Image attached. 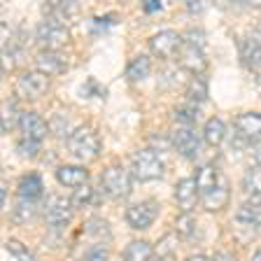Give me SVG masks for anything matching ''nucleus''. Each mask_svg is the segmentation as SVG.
<instances>
[{
	"mask_svg": "<svg viewBox=\"0 0 261 261\" xmlns=\"http://www.w3.org/2000/svg\"><path fill=\"white\" fill-rule=\"evenodd\" d=\"M65 147L77 161H91L100 154V138L91 126H77L68 136Z\"/></svg>",
	"mask_w": 261,
	"mask_h": 261,
	"instance_id": "nucleus-1",
	"label": "nucleus"
},
{
	"mask_svg": "<svg viewBox=\"0 0 261 261\" xmlns=\"http://www.w3.org/2000/svg\"><path fill=\"white\" fill-rule=\"evenodd\" d=\"M35 42L42 47V51H59L70 42V31L59 16H47L35 28Z\"/></svg>",
	"mask_w": 261,
	"mask_h": 261,
	"instance_id": "nucleus-2",
	"label": "nucleus"
},
{
	"mask_svg": "<svg viewBox=\"0 0 261 261\" xmlns=\"http://www.w3.org/2000/svg\"><path fill=\"white\" fill-rule=\"evenodd\" d=\"M130 175L140 182H152L163 175V161L159 156L156 149H140L133 156V166H130Z\"/></svg>",
	"mask_w": 261,
	"mask_h": 261,
	"instance_id": "nucleus-3",
	"label": "nucleus"
},
{
	"mask_svg": "<svg viewBox=\"0 0 261 261\" xmlns=\"http://www.w3.org/2000/svg\"><path fill=\"white\" fill-rule=\"evenodd\" d=\"M103 189L112 198H126L133 191V175L124 166H110L103 173Z\"/></svg>",
	"mask_w": 261,
	"mask_h": 261,
	"instance_id": "nucleus-4",
	"label": "nucleus"
},
{
	"mask_svg": "<svg viewBox=\"0 0 261 261\" xmlns=\"http://www.w3.org/2000/svg\"><path fill=\"white\" fill-rule=\"evenodd\" d=\"M49 77L42 75L40 70H28L16 77V93L23 100H38L49 91Z\"/></svg>",
	"mask_w": 261,
	"mask_h": 261,
	"instance_id": "nucleus-5",
	"label": "nucleus"
},
{
	"mask_svg": "<svg viewBox=\"0 0 261 261\" xmlns=\"http://www.w3.org/2000/svg\"><path fill=\"white\" fill-rule=\"evenodd\" d=\"M149 49H152V54L159 56V59H173L175 54H179V49H182V35L177 31H170V28L159 31L149 38Z\"/></svg>",
	"mask_w": 261,
	"mask_h": 261,
	"instance_id": "nucleus-6",
	"label": "nucleus"
},
{
	"mask_svg": "<svg viewBox=\"0 0 261 261\" xmlns=\"http://www.w3.org/2000/svg\"><path fill=\"white\" fill-rule=\"evenodd\" d=\"M156 217H159L156 201H140L126 210V222L130 224V228H138V231L149 228Z\"/></svg>",
	"mask_w": 261,
	"mask_h": 261,
	"instance_id": "nucleus-7",
	"label": "nucleus"
},
{
	"mask_svg": "<svg viewBox=\"0 0 261 261\" xmlns=\"http://www.w3.org/2000/svg\"><path fill=\"white\" fill-rule=\"evenodd\" d=\"M72 203L63 196H49L44 203V219L49 226H65L72 217Z\"/></svg>",
	"mask_w": 261,
	"mask_h": 261,
	"instance_id": "nucleus-8",
	"label": "nucleus"
},
{
	"mask_svg": "<svg viewBox=\"0 0 261 261\" xmlns=\"http://www.w3.org/2000/svg\"><path fill=\"white\" fill-rule=\"evenodd\" d=\"M236 126V136L245 142L259 145L261 142V114L259 112H245L238 114L233 121Z\"/></svg>",
	"mask_w": 261,
	"mask_h": 261,
	"instance_id": "nucleus-9",
	"label": "nucleus"
},
{
	"mask_svg": "<svg viewBox=\"0 0 261 261\" xmlns=\"http://www.w3.org/2000/svg\"><path fill=\"white\" fill-rule=\"evenodd\" d=\"M179 63L185 65L189 72H194V77H203L207 68V61H205V51L203 47L198 44H191L182 40V49H179Z\"/></svg>",
	"mask_w": 261,
	"mask_h": 261,
	"instance_id": "nucleus-10",
	"label": "nucleus"
},
{
	"mask_svg": "<svg viewBox=\"0 0 261 261\" xmlns=\"http://www.w3.org/2000/svg\"><path fill=\"white\" fill-rule=\"evenodd\" d=\"M21 133H23V140L33 142V145H42L44 136L49 133V124L40 117L38 112H23L21 114Z\"/></svg>",
	"mask_w": 261,
	"mask_h": 261,
	"instance_id": "nucleus-11",
	"label": "nucleus"
},
{
	"mask_svg": "<svg viewBox=\"0 0 261 261\" xmlns=\"http://www.w3.org/2000/svg\"><path fill=\"white\" fill-rule=\"evenodd\" d=\"M170 140H173L175 149L187 159H194L196 154H198V149H201V138H198V133L194 130V126H179Z\"/></svg>",
	"mask_w": 261,
	"mask_h": 261,
	"instance_id": "nucleus-12",
	"label": "nucleus"
},
{
	"mask_svg": "<svg viewBox=\"0 0 261 261\" xmlns=\"http://www.w3.org/2000/svg\"><path fill=\"white\" fill-rule=\"evenodd\" d=\"M35 70H40L42 75H63L68 70V56L61 51H38L35 56Z\"/></svg>",
	"mask_w": 261,
	"mask_h": 261,
	"instance_id": "nucleus-13",
	"label": "nucleus"
},
{
	"mask_svg": "<svg viewBox=\"0 0 261 261\" xmlns=\"http://www.w3.org/2000/svg\"><path fill=\"white\" fill-rule=\"evenodd\" d=\"M240 59L247 68H254L261 61V28H254L240 40Z\"/></svg>",
	"mask_w": 261,
	"mask_h": 261,
	"instance_id": "nucleus-14",
	"label": "nucleus"
},
{
	"mask_svg": "<svg viewBox=\"0 0 261 261\" xmlns=\"http://www.w3.org/2000/svg\"><path fill=\"white\" fill-rule=\"evenodd\" d=\"M201 194H198V187H196V179L194 177H185L179 179L177 187H175V201L177 205L182 207V212H191L198 203Z\"/></svg>",
	"mask_w": 261,
	"mask_h": 261,
	"instance_id": "nucleus-15",
	"label": "nucleus"
},
{
	"mask_svg": "<svg viewBox=\"0 0 261 261\" xmlns=\"http://www.w3.org/2000/svg\"><path fill=\"white\" fill-rule=\"evenodd\" d=\"M228 198H231V189H228V179L224 177V175H222V179H219L217 187H215L210 194L201 196V201H203V205H205V210H210V212L224 210V207H226V203H228Z\"/></svg>",
	"mask_w": 261,
	"mask_h": 261,
	"instance_id": "nucleus-16",
	"label": "nucleus"
},
{
	"mask_svg": "<svg viewBox=\"0 0 261 261\" xmlns=\"http://www.w3.org/2000/svg\"><path fill=\"white\" fill-rule=\"evenodd\" d=\"M21 110H19V103L14 98L10 100H3L0 103V133H10L16 126L21 124Z\"/></svg>",
	"mask_w": 261,
	"mask_h": 261,
	"instance_id": "nucleus-17",
	"label": "nucleus"
},
{
	"mask_svg": "<svg viewBox=\"0 0 261 261\" xmlns=\"http://www.w3.org/2000/svg\"><path fill=\"white\" fill-rule=\"evenodd\" d=\"M236 219L245 226H252V228H259L261 226V198L254 196L250 201L240 203L238 212H236Z\"/></svg>",
	"mask_w": 261,
	"mask_h": 261,
	"instance_id": "nucleus-18",
	"label": "nucleus"
},
{
	"mask_svg": "<svg viewBox=\"0 0 261 261\" xmlns=\"http://www.w3.org/2000/svg\"><path fill=\"white\" fill-rule=\"evenodd\" d=\"M56 179H59L63 187H82L89 182V170L82 168V166H61L56 168Z\"/></svg>",
	"mask_w": 261,
	"mask_h": 261,
	"instance_id": "nucleus-19",
	"label": "nucleus"
},
{
	"mask_svg": "<svg viewBox=\"0 0 261 261\" xmlns=\"http://www.w3.org/2000/svg\"><path fill=\"white\" fill-rule=\"evenodd\" d=\"M16 194H19V198H21V201L35 203L40 196H42V177H40V175H35V173L23 175V177L19 179Z\"/></svg>",
	"mask_w": 261,
	"mask_h": 261,
	"instance_id": "nucleus-20",
	"label": "nucleus"
},
{
	"mask_svg": "<svg viewBox=\"0 0 261 261\" xmlns=\"http://www.w3.org/2000/svg\"><path fill=\"white\" fill-rule=\"evenodd\" d=\"M203 140H205L207 145H212V147L222 145V142L226 140V124H224L219 117L207 119L205 126H203Z\"/></svg>",
	"mask_w": 261,
	"mask_h": 261,
	"instance_id": "nucleus-21",
	"label": "nucleus"
},
{
	"mask_svg": "<svg viewBox=\"0 0 261 261\" xmlns=\"http://www.w3.org/2000/svg\"><path fill=\"white\" fill-rule=\"evenodd\" d=\"M194 179H196V187H198V194L205 196L217 187V182L222 179V175H219V170L215 168V166H203V168L196 173Z\"/></svg>",
	"mask_w": 261,
	"mask_h": 261,
	"instance_id": "nucleus-22",
	"label": "nucleus"
},
{
	"mask_svg": "<svg viewBox=\"0 0 261 261\" xmlns=\"http://www.w3.org/2000/svg\"><path fill=\"white\" fill-rule=\"evenodd\" d=\"M154 250L152 245L145 243V240H133V243L126 245L124 250V261H152Z\"/></svg>",
	"mask_w": 261,
	"mask_h": 261,
	"instance_id": "nucleus-23",
	"label": "nucleus"
},
{
	"mask_svg": "<svg viewBox=\"0 0 261 261\" xmlns=\"http://www.w3.org/2000/svg\"><path fill=\"white\" fill-rule=\"evenodd\" d=\"M149 72H152V61L147 59V56H136L128 63V68H126V77L130 82L145 80V77H149Z\"/></svg>",
	"mask_w": 261,
	"mask_h": 261,
	"instance_id": "nucleus-24",
	"label": "nucleus"
},
{
	"mask_svg": "<svg viewBox=\"0 0 261 261\" xmlns=\"http://www.w3.org/2000/svg\"><path fill=\"white\" fill-rule=\"evenodd\" d=\"M19 47V35H16L14 26L10 23H0V51L3 54H12Z\"/></svg>",
	"mask_w": 261,
	"mask_h": 261,
	"instance_id": "nucleus-25",
	"label": "nucleus"
},
{
	"mask_svg": "<svg viewBox=\"0 0 261 261\" xmlns=\"http://www.w3.org/2000/svg\"><path fill=\"white\" fill-rule=\"evenodd\" d=\"M207 98V84L203 77H191L189 87H187V100L191 105H198Z\"/></svg>",
	"mask_w": 261,
	"mask_h": 261,
	"instance_id": "nucleus-26",
	"label": "nucleus"
},
{
	"mask_svg": "<svg viewBox=\"0 0 261 261\" xmlns=\"http://www.w3.org/2000/svg\"><path fill=\"white\" fill-rule=\"evenodd\" d=\"M243 187L250 191L252 196H261V163L252 166L243 177Z\"/></svg>",
	"mask_w": 261,
	"mask_h": 261,
	"instance_id": "nucleus-27",
	"label": "nucleus"
},
{
	"mask_svg": "<svg viewBox=\"0 0 261 261\" xmlns=\"http://www.w3.org/2000/svg\"><path fill=\"white\" fill-rule=\"evenodd\" d=\"M47 124H49V130H51L56 138H65V140H68V136L72 133L70 119H68L65 114H61V112H56L54 117H51V121H47Z\"/></svg>",
	"mask_w": 261,
	"mask_h": 261,
	"instance_id": "nucleus-28",
	"label": "nucleus"
},
{
	"mask_svg": "<svg viewBox=\"0 0 261 261\" xmlns=\"http://www.w3.org/2000/svg\"><path fill=\"white\" fill-rule=\"evenodd\" d=\"M177 233L182 240H194L196 238V219L191 212H182V217L177 219Z\"/></svg>",
	"mask_w": 261,
	"mask_h": 261,
	"instance_id": "nucleus-29",
	"label": "nucleus"
},
{
	"mask_svg": "<svg viewBox=\"0 0 261 261\" xmlns=\"http://www.w3.org/2000/svg\"><path fill=\"white\" fill-rule=\"evenodd\" d=\"M96 198H98V196H96V191H93V187L82 185V187H77V189H75L70 203H72V207H84V205H89V203H93Z\"/></svg>",
	"mask_w": 261,
	"mask_h": 261,
	"instance_id": "nucleus-30",
	"label": "nucleus"
},
{
	"mask_svg": "<svg viewBox=\"0 0 261 261\" xmlns=\"http://www.w3.org/2000/svg\"><path fill=\"white\" fill-rule=\"evenodd\" d=\"M33 215H35V203L21 201L19 205H16V210H14V215H12V219H14V222H28Z\"/></svg>",
	"mask_w": 261,
	"mask_h": 261,
	"instance_id": "nucleus-31",
	"label": "nucleus"
},
{
	"mask_svg": "<svg viewBox=\"0 0 261 261\" xmlns=\"http://www.w3.org/2000/svg\"><path fill=\"white\" fill-rule=\"evenodd\" d=\"M87 233L93 236L96 240H98V236H103V238H110L108 222H103V219H89V222H87Z\"/></svg>",
	"mask_w": 261,
	"mask_h": 261,
	"instance_id": "nucleus-32",
	"label": "nucleus"
},
{
	"mask_svg": "<svg viewBox=\"0 0 261 261\" xmlns=\"http://www.w3.org/2000/svg\"><path fill=\"white\" fill-rule=\"evenodd\" d=\"M7 250H10L12 254L16 256V259H21V261H33V254L26 250V247H23L21 243H16V240H10V243H7Z\"/></svg>",
	"mask_w": 261,
	"mask_h": 261,
	"instance_id": "nucleus-33",
	"label": "nucleus"
},
{
	"mask_svg": "<svg viewBox=\"0 0 261 261\" xmlns=\"http://www.w3.org/2000/svg\"><path fill=\"white\" fill-rule=\"evenodd\" d=\"M112 23H117V16H98V19H93V23H91V28L93 31H100V28H108V26H112Z\"/></svg>",
	"mask_w": 261,
	"mask_h": 261,
	"instance_id": "nucleus-34",
	"label": "nucleus"
},
{
	"mask_svg": "<svg viewBox=\"0 0 261 261\" xmlns=\"http://www.w3.org/2000/svg\"><path fill=\"white\" fill-rule=\"evenodd\" d=\"M84 261H108V250L93 247V250H89V254L84 256Z\"/></svg>",
	"mask_w": 261,
	"mask_h": 261,
	"instance_id": "nucleus-35",
	"label": "nucleus"
},
{
	"mask_svg": "<svg viewBox=\"0 0 261 261\" xmlns=\"http://www.w3.org/2000/svg\"><path fill=\"white\" fill-rule=\"evenodd\" d=\"M38 147H40V145H33V142H26V140H23L21 145H19V154H23V156H33V154L38 152Z\"/></svg>",
	"mask_w": 261,
	"mask_h": 261,
	"instance_id": "nucleus-36",
	"label": "nucleus"
},
{
	"mask_svg": "<svg viewBox=\"0 0 261 261\" xmlns=\"http://www.w3.org/2000/svg\"><path fill=\"white\" fill-rule=\"evenodd\" d=\"M212 261H236V254L228 250H219L217 254L212 256Z\"/></svg>",
	"mask_w": 261,
	"mask_h": 261,
	"instance_id": "nucleus-37",
	"label": "nucleus"
},
{
	"mask_svg": "<svg viewBox=\"0 0 261 261\" xmlns=\"http://www.w3.org/2000/svg\"><path fill=\"white\" fill-rule=\"evenodd\" d=\"M185 261H212L210 256H205V254H194V256H187Z\"/></svg>",
	"mask_w": 261,
	"mask_h": 261,
	"instance_id": "nucleus-38",
	"label": "nucleus"
},
{
	"mask_svg": "<svg viewBox=\"0 0 261 261\" xmlns=\"http://www.w3.org/2000/svg\"><path fill=\"white\" fill-rule=\"evenodd\" d=\"M161 3H147V5H145V10L147 12H156V10H161Z\"/></svg>",
	"mask_w": 261,
	"mask_h": 261,
	"instance_id": "nucleus-39",
	"label": "nucleus"
},
{
	"mask_svg": "<svg viewBox=\"0 0 261 261\" xmlns=\"http://www.w3.org/2000/svg\"><path fill=\"white\" fill-rule=\"evenodd\" d=\"M152 261H175L173 254H159V256H152Z\"/></svg>",
	"mask_w": 261,
	"mask_h": 261,
	"instance_id": "nucleus-40",
	"label": "nucleus"
},
{
	"mask_svg": "<svg viewBox=\"0 0 261 261\" xmlns=\"http://www.w3.org/2000/svg\"><path fill=\"white\" fill-rule=\"evenodd\" d=\"M250 70H252V72H254V77H256V80H259V82H261V61H259V63H256V65H254V68H250Z\"/></svg>",
	"mask_w": 261,
	"mask_h": 261,
	"instance_id": "nucleus-41",
	"label": "nucleus"
},
{
	"mask_svg": "<svg viewBox=\"0 0 261 261\" xmlns=\"http://www.w3.org/2000/svg\"><path fill=\"white\" fill-rule=\"evenodd\" d=\"M187 7H189L191 12H201V7H203V5H198V3H187Z\"/></svg>",
	"mask_w": 261,
	"mask_h": 261,
	"instance_id": "nucleus-42",
	"label": "nucleus"
},
{
	"mask_svg": "<svg viewBox=\"0 0 261 261\" xmlns=\"http://www.w3.org/2000/svg\"><path fill=\"white\" fill-rule=\"evenodd\" d=\"M5 187H0V207H3V203H5Z\"/></svg>",
	"mask_w": 261,
	"mask_h": 261,
	"instance_id": "nucleus-43",
	"label": "nucleus"
},
{
	"mask_svg": "<svg viewBox=\"0 0 261 261\" xmlns=\"http://www.w3.org/2000/svg\"><path fill=\"white\" fill-rule=\"evenodd\" d=\"M250 261H261V250H256V252H254V256H252Z\"/></svg>",
	"mask_w": 261,
	"mask_h": 261,
	"instance_id": "nucleus-44",
	"label": "nucleus"
},
{
	"mask_svg": "<svg viewBox=\"0 0 261 261\" xmlns=\"http://www.w3.org/2000/svg\"><path fill=\"white\" fill-rule=\"evenodd\" d=\"M3 77H5V68H3V63H0V82H3Z\"/></svg>",
	"mask_w": 261,
	"mask_h": 261,
	"instance_id": "nucleus-45",
	"label": "nucleus"
}]
</instances>
